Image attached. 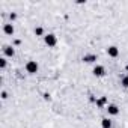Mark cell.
Here are the masks:
<instances>
[{
    "label": "cell",
    "mask_w": 128,
    "mask_h": 128,
    "mask_svg": "<svg viewBox=\"0 0 128 128\" xmlns=\"http://www.w3.org/2000/svg\"><path fill=\"white\" fill-rule=\"evenodd\" d=\"M6 98H8V94L3 90V92H2V100H6Z\"/></svg>",
    "instance_id": "obj_16"
},
{
    "label": "cell",
    "mask_w": 128,
    "mask_h": 128,
    "mask_svg": "<svg viewBox=\"0 0 128 128\" xmlns=\"http://www.w3.org/2000/svg\"><path fill=\"white\" fill-rule=\"evenodd\" d=\"M9 18H11L12 21H14V20H17V14H15V12H12V14H9Z\"/></svg>",
    "instance_id": "obj_14"
},
{
    "label": "cell",
    "mask_w": 128,
    "mask_h": 128,
    "mask_svg": "<svg viewBox=\"0 0 128 128\" xmlns=\"http://www.w3.org/2000/svg\"><path fill=\"white\" fill-rule=\"evenodd\" d=\"M95 104H96V107H98V108L106 107V106H107V96H100V98L95 101Z\"/></svg>",
    "instance_id": "obj_7"
},
{
    "label": "cell",
    "mask_w": 128,
    "mask_h": 128,
    "mask_svg": "<svg viewBox=\"0 0 128 128\" xmlns=\"http://www.w3.org/2000/svg\"><path fill=\"white\" fill-rule=\"evenodd\" d=\"M35 35H36V36H42V35H44V29H42V27H36V29H35Z\"/></svg>",
    "instance_id": "obj_12"
},
{
    "label": "cell",
    "mask_w": 128,
    "mask_h": 128,
    "mask_svg": "<svg viewBox=\"0 0 128 128\" xmlns=\"http://www.w3.org/2000/svg\"><path fill=\"white\" fill-rule=\"evenodd\" d=\"M96 60V54H84L83 56V62L84 63H94Z\"/></svg>",
    "instance_id": "obj_8"
},
{
    "label": "cell",
    "mask_w": 128,
    "mask_h": 128,
    "mask_svg": "<svg viewBox=\"0 0 128 128\" xmlns=\"http://www.w3.org/2000/svg\"><path fill=\"white\" fill-rule=\"evenodd\" d=\"M3 32H5L6 35H14L15 29H14V26L9 23V24H5V26H3Z\"/></svg>",
    "instance_id": "obj_9"
},
{
    "label": "cell",
    "mask_w": 128,
    "mask_h": 128,
    "mask_svg": "<svg viewBox=\"0 0 128 128\" xmlns=\"http://www.w3.org/2000/svg\"><path fill=\"white\" fill-rule=\"evenodd\" d=\"M0 68H2V70H5V68H6V59H5V57L0 59Z\"/></svg>",
    "instance_id": "obj_13"
},
{
    "label": "cell",
    "mask_w": 128,
    "mask_h": 128,
    "mask_svg": "<svg viewBox=\"0 0 128 128\" xmlns=\"http://www.w3.org/2000/svg\"><path fill=\"white\" fill-rule=\"evenodd\" d=\"M44 41H45V44H47L48 47H56V44H57V38H56V35H53V33L45 35V36H44Z\"/></svg>",
    "instance_id": "obj_2"
},
{
    "label": "cell",
    "mask_w": 128,
    "mask_h": 128,
    "mask_svg": "<svg viewBox=\"0 0 128 128\" xmlns=\"http://www.w3.org/2000/svg\"><path fill=\"white\" fill-rule=\"evenodd\" d=\"M20 44H21V41H20V39H15V41H14V45H20Z\"/></svg>",
    "instance_id": "obj_17"
},
{
    "label": "cell",
    "mask_w": 128,
    "mask_h": 128,
    "mask_svg": "<svg viewBox=\"0 0 128 128\" xmlns=\"http://www.w3.org/2000/svg\"><path fill=\"white\" fill-rule=\"evenodd\" d=\"M44 100H45V101H50V100H51L50 94H47V92H45V94H44Z\"/></svg>",
    "instance_id": "obj_15"
},
{
    "label": "cell",
    "mask_w": 128,
    "mask_h": 128,
    "mask_svg": "<svg viewBox=\"0 0 128 128\" xmlns=\"http://www.w3.org/2000/svg\"><path fill=\"white\" fill-rule=\"evenodd\" d=\"M120 84H122L124 88H128V76H124V77H122V80H120Z\"/></svg>",
    "instance_id": "obj_11"
},
{
    "label": "cell",
    "mask_w": 128,
    "mask_h": 128,
    "mask_svg": "<svg viewBox=\"0 0 128 128\" xmlns=\"http://www.w3.org/2000/svg\"><path fill=\"white\" fill-rule=\"evenodd\" d=\"M101 126L102 128H112V120L108 118H102L101 119Z\"/></svg>",
    "instance_id": "obj_10"
},
{
    "label": "cell",
    "mask_w": 128,
    "mask_h": 128,
    "mask_svg": "<svg viewBox=\"0 0 128 128\" xmlns=\"http://www.w3.org/2000/svg\"><path fill=\"white\" fill-rule=\"evenodd\" d=\"M107 54H108L110 57H118V56H119V48L114 47V45H112V47L107 48Z\"/></svg>",
    "instance_id": "obj_4"
},
{
    "label": "cell",
    "mask_w": 128,
    "mask_h": 128,
    "mask_svg": "<svg viewBox=\"0 0 128 128\" xmlns=\"http://www.w3.org/2000/svg\"><path fill=\"white\" fill-rule=\"evenodd\" d=\"M92 72H94V76H95V77H102V76L106 74V68H104L102 65H96V66L94 68V71H92Z\"/></svg>",
    "instance_id": "obj_3"
},
{
    "label": "cell",
    "mask_w": 128,
    "mask_h": 128,
    "mask_svg": "<svg viewBox=\"0 0 128 128\" xmlns=\"http://www.w3.org/2000/svg\"><path fill=\"white\" fill-rule=\"evenodd\" d=\"M3 53H5V56L12 57V56L15 54V50H14V47H11V45H5V47H3Z\"/></svg>",
    "instance_id": "obj_6"
},
{
    "label": "cell",
    "mask_w": 128,
    "mask_h": 128,
    "mask_svg": "<svg viewBox=\"0 0 128 128\" xmlns=\"http://www.w3.org/2000/svg\"><path fill=\"white\" fill-rule=\"evenodd\" d=\"M125 70H126V71H128V65H126V66H125Z\"/></svg>",
    "instance_id": "obj_18"
},
{
    "label": "cell",
    "mask_w": 128,
    "mask_h": 128,
    "mask_svg": "<svg viewBox=\"0 0 128 128\" xmlns=\"http://www.w3.org/2000/svg\"><path fill=\"white\" fill-rule=\"evenodd\" d=\"M107 113L112 114V116H116V114L119 113V107L114 106V104H108V106H107Z\"/></svg>",
    "instance_id": "obj_5"
},
{
    "label": "cell",
    "mask_w": 128,
    "mask_h": 128,
    "mask_svg": "<svg viewBox=\"0 0 128 128\" xmlns=\"http://www.w3.org/2000/svg\"><path fill=\"white\" fill-rule=\"evenodd\" d=\"M38 70H39V65H38L35 60H29V62L26 63V71H27L29 74H36Z\"/></svg>",
    "instance_id": "obj_1"
}]
</instances>
